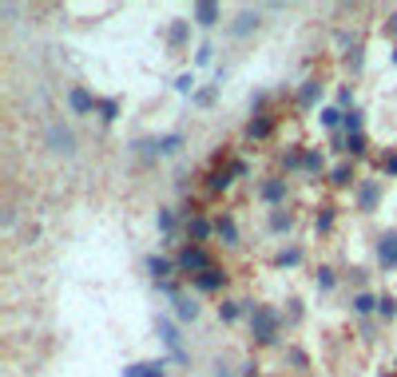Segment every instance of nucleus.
<instances>
[{
  "label": "nucleus",
  "instance_id": "29",
  "mask_svg": "<svg viewBox=\"0 0 397 377\" xmlns=\"http://www.w3.org/2000/svg\"><path fill=\"white\" fill-rule=\"evenodd\" d=\"M333 211H338V206H330V203L318 206V215H314V231H318V235H330V231H333Z\"/></svg>",
  "mask_w": 397,
  "mask_h": 377
},
{
  "label": "nucleus",
  "instance_id": "24",
  "mask_svg": "<svg viewBox=\"0 0 397 377\" xmlns=\"http://www.w3.org/2000/svg\"><path fill=\"white\" fill-rule=\"evenodd\" d=\"M187 40H191V20H171V28H167V48L179 52Z\"/></svg>",
  "mask_w": 397,
  "mask_h": 377
},
{
  "label": "nucleus",
  "instance_id": "22",
  "mask_svg": "<svg viewBox=\"0 0 397 377\" xmlns=\"http://www.w3.org/2000/svg\"><path fill=\"white\" fill-rule=\"evenodd\" d=\"M322 171H326V151H322V147H306V159H302V175L318 179Z\"/></svg>",
  "mask_w": 397,
  "mask_h": 377
},
{
  "label": "nucleus",
  "instance_id": "51",
  "mask_svg": "<svg viewBox=\"0 0 397 377\" xmlns=\"http://www.w3.org/2000/svg\"><path fill=\"white\" fill-rule=\"evenodd\" d=\"M394 374H397V362H394Z\"/></svg>",
  "mask_w": 397,
  "mask_h": 377
},
{
  "label": "nucleus",
  "instance_id": "14",
  "mask_svg": "<svg viewBox=\"0 0 397 377\" xmlns=\"http://www.w3.org/2000/svg\"><path fill=\"white\" fill-rule=\"evenodd\" d=\"M191 20H195L199 28H215L222 20V8L215 0H199V4H191Z\"/></svg>",
  "mask_w": 397,
  "mask_h": 377
},
{
  "label": "nucleus",
  "instance_id": "34",
  "mask_svg": "<svg viewBox=\"0 0 397 377\" xmlns=\"http://www.w3.org/2000/svg\"><path fill=\"white\" fill-rule=\"evenodd\" d=\"M159 155H179V147H183V135L179 131H171V135H159Z\"/></svg>",
  "mask_w": 397,
  "mask_h": 377
},
{
  "label": "nucleus",
  "instance_id": "2",
  "mask_svg": "<svg viewBox=\"0 0 397 377\" xmlns=\"http://www.w3.org/2000/svg\"><path fill=\"white\" fill-rule=\"evenodd\" d=\"M44 147L52 155H76V135H72V127L64 124V119H48L44 127Z\"/></svg>",
  "mask_w": 397,
  "mask_h": 377
},
{
  "label": "nucleus",
  "instance_id": "33",
  "mask_svg": "<svg viewBox=\"0 0 397 377\" xmlns=\"http://www.w3.org/2000/svg\"><path fill=\"white\" fill-rule=\"evenodd\" d=\"M365 151H369V139H365L362 131H358V135H346V155L349 159H362Z\"/></svg>",
  "mask_w": 397,
  "mask_h": 377
},
{
  "label": "nucleus",
  "instance_id": "47",
  "mask_svg": "<svg viewBox=\"0 0 397 377\" xmlns=\"http://www.w3.org/2000/svg\"><path fill=\"white\" fill-rule=\"evenodd\" d=\"M298 318H302V302L290 298V322H298Z\"/></svg>",
  "mask_w": 397,
  "mask_h": 377
},
{
  "label": "nucleus",
  "instance_id": "1",
  "mask_svg": "<svg viewBox=\"0 0 397 377\" xmlns=\"http://www.w3.org/2000/svg\"><path fill=\"white\" fill-rule=\"evenodd\" d=\"M246 322H251V342L254 346H274L282 334V314L267 302H246Z\"/></svg>",
  "mask_w": 397,
  "mask_h": 377
},
{
  "label": "nucleus",
  "instance_id": "43",
  "mask_svg": "<svg viewBox=\"0 0 397 377\" xmlns=\"http://www.w3.org/2000/svg\"><path fill=\"white\" fill-rule=\"evenodd\" d=\"M215 95H219V88H203V92H195V104H199V108H211Z\"/></svg>",
  "mask_w": 397,
  "mask_h": 377
},
{
  "label": "nucleus",
  "instance_id": "6",
  "mask_svg": "<svg viewBox=\"0 0 397 377\" xmlns=\"http://www.w3.org/2000/svg\"><path fill=\"white\" fill-rule=\"evenodd\" d=\"M374 262H378L381 274H394V270H397V226H389V231H381V235H378Z\"/></svg>",
  "mask_w": 397,
  "mask_h": 377
},
{
  "label": "nucleus",
  "instance_id": "13",
  "mask_svg": "<svg viewBox=\"0 0 397 377\" xmlns=\"http://www.w3.org/2000/svg\"><path fill=\"white\" fill-rule=\"evenodd\" d=\"M322 92H326V84L318 76H310V79H302L298 84V95H294V104H298V111H310L322 99Z\"/></svg>",
  "mask_w": 397,
  "mask_h": 377
},
{
  "label": "nucleus",
  "instance_id": "36",
  "mask_svg": "<svg viewBox=\"0 0 397 377\" xmlns=\"http://www.w3.org/2000/svg\"><path fill=\"white\" fill-rule=\"evenodd\" d=\"M362 131V111L354 108V111H346V119H342V135H358Z\"/></svg>",
  "mask_w": 397,
  "mask_h": 377
},
{
  "label": "nucleus",
  "instance_id": "17",
  "mask_svg": "<svg viewBox=\"0 0 397 377\" xmlns=\"http://www.w3.org/2000/svg\"><path fill=\"white\" fill-rule=\"evenodd\" d=\"M171 306H175V322H195V318L203 314V306H199L195 294H175Z\"/></svg>",
  "mask_w": 397,
  "mask_h": 377
},
{
  "label": "nucleus",
  "instance_id": "32",
  "mask_svg": "<svg viewBox=\"0 0 397 377\" xmlns=\"http://www.w3.org/2000/svg\"><path fill=\"white\" fill-rule=\"evenodd\" d=\"M342 119H346V111H342V108H322V111H318V124L330 127V131H338V127H342Z\"/></svg>",
  "mask_w": 397,
  "mask_h": 377
},
{
  "label": "nucleus",
  "instance_id": "44",
  "mask_svg": "<svg viewBox=\"0 0 397 377\" xmlns=\"http://www.w3.org/2000/svg\"><path fill=\"white\" fill-rule=\"evenodd\" d=\"M378 167H381V175H394V179H397V155H394V151H389L385 159H378Z\"/></svg>",
  "mask_w": 397,
  "mask_h": 377
},
{
  "label": "nucleus",
  "instance_id": "25",
  "mask_svg": "<svg viewBox=\"0 0 397 377\" xmlns=\"http://www.w3.org/2000/svg\"><path fill=\"white\" fill-rule=\"evenodd\" d=\"M242 314H246V302L222 298V306H219V322H222V326H235V322H238Z\"/></svg>",
  "mask_w": 397,
  "mask_h": 377
},
{
  "label": "nucleus",
  "instance_id": "3",
  "mask_svg": "<svg viewBox=\"0 0 397 377\" xmlns=\"http://www.w3.org/2000/svg\"><path fill=\"white\" fill-rule=\"evenodd\" d=\"M175 267H179V274H187V278H199V274H203V270H211L215 262H211V251H206V246L187 242L183 251L175 254Z\"/></svg>",
  "mask_w": 397,
  "mask_h": 377
},
{
  "label": "nucleus",
  "instance_id": "11",
  "mask_svg": "<svg viewBox=\"0 0 397 377\" xmlns=\"http://www.w3.org/2000/svg\"><path fill=\"white\" fill-rule=\"evenodd\" d=\"M326 183H330L333 191H349V187H358V167H354V159H342L338 167H330Z\"/></svg>",
  "mask_w": 397,
  "mask_h": 377
},
{
  "label": "nucleus",
  "instance_id": "18",
  "mask_svg": "<svg viewBox=\"0 0 397 377\" xmlns=\"http://www.w3.org/2000/svg\"><path fill=\"white\" fill-rule=\"evenodd\" d=\"M215 238H219L222 246H238V222L231 211H222L219 219H215Z\"/></svg>",
  "mask_w": 397,
  "mask_h": 377
},
{
  "label": "nucleus",
  "instance_id": "50",
  "mask_svg": "<svg viewBox=\"0 0 397 377\" xmlns=\"http://www.w3.org/2000/svg\"><path fill=\"white\" fill-rule=\"evenodd\" d=\"M381 377H397V374H381Z\"/></svg>",
  "mask_w": 397,
  "mask_h": 377
},
{
  "label": "nucleus",
  "instance_id": "45",
  "mask_svg": "<svg viewBox=\"0 0 397 377\" xmlns=\"http://www.w3.org/2000/svg\"><path fill=\"white\" fill-rule=\"evenodd\" d=\"M385 36H394L397 40V12H389V20H385Z\"/></svg>",
  "mask_w": 397,
  "mask_h": 377
},
{
  "label": "nucleus",
  "instance_id": "20",
  "mask_svg": "<svg viewBox=\"0 0 397 377\" xmlns=\"http://www.w3.org/2000/svg\"><path fill=\"white\" fill-rule=\"evenodd\" d=\"M124 377H167V362H131L124 369Z\"/></svg>",
  "mask_w": 397,
  "mask_h": 377
},
{
  "label": "nucleus",
  "instance_id": "12",
  "mask_svg": "<svg viewBox=\"0 0 397 377\" xmlns=\"http://www.w3.org/2000/svg\"><path fill=\"white\" fill-rule=\"evenodd\" d=\"M147 274H151V282H171L175 274H179V267H175V258H163V254H147Z\"/></svg>",
  "mask_w": 397,
  "mask_h": 377
},
{
  "label": "nucleus",
  "instance_id": "35",
  "mask_svg": "<svg viewBox=\"0 0 397 377\" xmlns=\"http://www.w3.org/2000/svg\"><path fill=\"white\" fill-rule=\"evenodd\" d=\"M99 119H104V124H115V119H119V99H99Z\"/></svg>",
  "mask_w": 397,
  "mask_h": 377
},
{
  "label": "nucleus",
  "instance_id": "7",
  "mask_svg": "<svg viewBox=\"0 0 397 377\" xmlns=\"http://www.w3.org/2000/svg\"><path fill=\"white\" fill-rule=\"evenodd\" d=\"M354 203L362 215H374L381 203V179H358V187H354Z\"/></svg>",
  "mask_w": 397,
  "mask_h": 377
},
{
  "label": "nucleus",
  "instance_id": "37",
  "mask_svg": "<svg viewBox=\"0 0 397 377\" xmlns=\"http://www.w3.org/2000/svg\"><path fill=\"white\" fill-rule=\"evenodd\" d=\"M362 64H365V56H362V44H354L346 52V68H349V76H358L362 72Z\"/></svg>",
  "mask_w": 397,
  "mask_h": 377
},
{
  "label": "nucleus",
  "instance_id": "38",
  "mask_svg": "<svg viewBox=\"0 0 397 377\" xmlns=\"http://www.w3.org/2000/svg\"><path fill=\"white\" fill-rule=\"evenodd\" d=\"M175 92H179V95H195V72H183V76L175 79Z\"/></svg>",
  "mask_w": 397,
  "mask_h": 377
},
{
  "label": "nucleus",
  "instance_id": "15",
  "mask_svg": "<svg viewBox=\"0 0 397 377\" xmlns=\"http://www.w3.org/2000/svg\"><path fill=\"white\" fill-rule=\"evenodd\" d=\"M231 183H235V175H231V167H211L203 179V191L206 195H226L231 191Z\"/></svg>",
  "mask_w": 397,
  "mask_h": 377
},
{
  "label": "nucleus",
  "instance_id": "10",
  "mask_svg": "<svg viewBox=\"0 0 397 377\" xmlns=\"http://www.w3.org/2000/svg\"><path fill=\"white\" fill-rule=\"evenodd\" d=\"M68 108H72V115H92V111L99 108V99H95L84 84H72V88H68Z\"/></svg>",
  "mask_w": 397,
  "mask_h": 377
},
{
  "label": "nucleus",
  "instance_id": "42",
  "mask_svg": "<svg viewBox=\"0 0 397 377\" xmlns=\"http://www.w3.org/2000/svg\"><path fill=\"white\" fill-rule=\"evenodd\" d=\"M226 167H231V175H235V179H246V175H251V163H246V159H231Z\"/></svg>",
  "mask_w": 397,
  "mask_h": 377
},
{
  "label": "nucleus",
  "instance_id": "8",
  "mask_svg": "<svg viewBox=\"0 0 397 377\" xmlns=\"http://www.w3.org/2000/svg\"><path fill=\"white\" fill-rule=\"evenodd\" d=\"M226 282H231V274H226V267H219V262L211 270H203L199 278H191V286H195L199 294H219V290H226Z\"/></svg>",
  "mask_w": 397,
  "mask_h": 377
},
{
  "label": "nucleus",
  "instance_id": "30",
  "mask_svg": "<svg viewBox=\"0 0 397 377\" xmlns=\"http://www.w3.org/2000/svg\"><path fill=\"white\" fill-rule=\"evenodd\" d=\"M302 159H306V147H286L282 155H278V163H282L286 171H302Z\"/></svg>",
  "mask_w": 397,
  "mask_h": 377
},
{
  "label": "nucleus",
  "instance_id": "23",
  "mask_svg": "<svg viewBox=\"0 0 397 377\" xmlns=\"http://www.w3.org/2000/svg\"><path fill=\"white\" fill-rule=\"evenodd\" d=\"M294 222H298V215H294V211H274V215H270V235H290V231H294Z\"/></svg>",
  "mask_w": 397,
  "mask_h": 377
},
{
  "label": "nucleus",
  "instance_id": "4",
  "mask_svg": "<svg viewBox=\"0 0 397 377\" xmlns=\"http://www.w3.org/2000/svg\"><path fill=\"white\" fill-rule=\"evenodd\" d=\"M155 330H159V342L167 346V354H171V362H179V365H187L191 362V354L183 349V338H179V326H175L167 314H159L155 318Z\"/></svg>",
  "mask_w": 397,
  "mask_h": 377
},
{
  "label": "nucleus",
  "instance_id": "46",
  "mask_svg": "<svg viewBox=\"0 0 397 377\" xmlns=\"http://www.w3.org/2000/svg\"><path fill=\"white\" fill-rule=\"evenodd\" d=\"M215 377H235V369H231L226 362H215Z\"/></svg>",
  "mask_w": 397,
  "mask_h": 377
},
{
  "label": "nucleus",
  "instance_id": "21",
  "mask_svg": "<svg viewBox=\"0 0 397 377\" xmlns=\"http://www.w3.org/2000/svg\"><path fill=\"white\" fill-rule=\"evenodd\" d=\"M349 310L358 318H369V314H378V294H369V290H358L354 298H349Z\"/></svg>",
  "mask_w": 397,
  "mask_h": 377
},
{
  "label": "nucleus",
  "instance_id": "19",
  "mask_svg": "<svg viewBox=\"0 0 397 377\" xmlns=\"http://www.w3.org/2000/svg\"><path fill=\"white\" fill-rule=\"evenodd\" d=\"M270 131H274V115L258 111L251 124H246V139H251V143H262V139H270Z\"/></svg>",
  "mask_w": 397,
  "mask_h": 377
},
{
  "label": "nucleus",
  "instance_id": "41",
  "mask_svg": "<svg viewBox=\"0 0 397 377\" xmlns=\"http://www.w3.org/2000/svg\"><path fill=\"white\" fill-rule=\"evenodd\" d=\"M195 64H199V68L215 64V44H199V52H195Z\"/></svg>",
  "mask_w": 397,
  "mask_h": 377
},
{
  "label": "nucleus",
  "instance_id": "9",
  "mask_svg": "<svg viewBox=\"0 0 397 377\" xmlns=\"http://www.w3.org/2000/svg\"><path fill=\"white\" fill-rule=\"evenodd\" d=\"M215 235V219H206L203 211H187V238L195 246H203L206 238Z\"/></svg>",
  "mask_w": 397,
  "mask_h": 377
},
{
  "label": "nucleus",
  "instance_id": "49",
  "mask_svg": "<svg viewBox=\"0 0 397 377\" xmlns=\"http://www.w3.org/2000/svg\"><path fill=\"white\" fill-rule=\"evenodd\" d=\"M394 64H397V44H394Z\"/></svg>",
  "mask_w": 397,
  "mask_h": 377
},
{
  "label": "nucleus",
  "instance_id": "16",
  "mask_svg": "<svg viewBox=\"0 0 397 377\" xmlns=\"http://www.w3.org/2000/svg\"><path fill=\"white\" fill-rule=\"evenodd\" d=\"M258 24H262V12H258V8H242V12L235 16L231 32H235V40H246L251 32H258Z\"/></svg>",
  "mask_w": 397,
  "mask_h": 377
},
{
  "label": "nucleus",
  "instance_id": "31",
  "mask_svg": "<svg viewBox=\"0 0 397 377\" xmlns=\"http://www.w3.org/2000/svg\"><path fill=\"white\" fill-rule=\"evenodd\" d=\"M397 318V298L394 294H378V322H394Z\"/></svg>",
  "mask_w": 397,
  "mask_h": 377
},
{
  "label": "nucleus",
  "instance_id": "27",
  "mask_svg": "<svg viewBox=\"0 0 397 377\" xmlns=\"http://www.w3.org/2000/svg\"><path fill=\"white\" fill-rule=\"evenodd\" d=\"M302 258H306V254H302V246H286V251L274 254V267H278V270H286V267H302Z\"/></svg>",
  "mask_w": 397,
  "mask_h": 377
},
{
  "label": "nucleus",
  "instance_id": "5",
  "mask_svg": "<svg viewBox=\"0 0 397 377\" xmlns=\"http://www.w3.org/2000/svg\"><path fill=\"white\" fill-rule=\"evenodd\" d=\"M286 199H290V179H286V175H267V179L258 183V203L282 211Z\"/></svg>",
  "mask_w": 397,
  "mask_h": 377
},
{
  "label": "nucleus",
  "instance_id": "28",
  "mask_svg": "<svg viewBox=\"0 0 397 377\" xmlns=\"http://www.w3.org/2000/svg\"><path fill=\"white\" fill-rule=\"evenodd\" d=\"M314 286H318V294H330L333 286H338V274H333V267H318V270H314Z\"/></svg>",
  "mask_w": 397,
  "mask_h": 377
},
{
  "label": "nucleus",
  "instance_id": "48",
  "mask_svg": "<svg viewBox=\"0 0 397 377\" xmlns=\"http://www.w3.org/2000/svg\"><path fill=\"white\" fill-rule=\"evenodd\" d=\"M238 377H258V365H254V362H242V374H238Z\"/></svg>",
  "mask_w": 397,
  "mask_h": 377
},
{
  "label": "nucleus",
  "instance_id": "26",
  "mask_svg": "<svg viewBox=\"0 0 397 377\" xmlns=\"http://www.w3.org/2000/svg\"><path fill=\"white\" fill-rule=\"evenodd\" d=\"M155 226H159V235H175V226H179V211L175 206H159V215H155Z\"/></svg>",
  "mask_w": 397,
  "mask_h": 377
},
{
  "label": "nucleus",
  "instance_id": "39",
  "mask_svg": "<svg viewBox=\"0 0 397 377\" xmlns=\"http://www.w3.org/2000/svg\"><path fill=\"white\" fill-rule=\"evenodd\" d=\"M286 362L294 365V369H306V365H310V358H306L298 346H290V349H286Z\"/></svg>",
  "mask_w": 397,
  "mask_h": 377
},
{
  "label": "nucleus",
  "instance_id": "40",
  "mask_svg": "<svg viewBox=\"0 0 397 377\" xmlns=\"http://www.w3.org/2000/svg\"><path fill=\"white\" fill-rule=\"evenodd\" d=\"M338 108L354 111V88H349V84H342V88H338Z\"/></svg>",
  "mask_w": 397,
  "mask_h": 377
}]
</instances>
